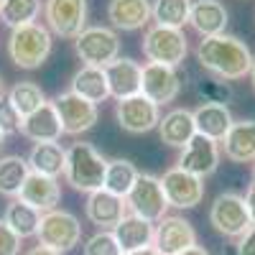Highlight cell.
Segmentation results:
<instances>
[{
  "label": "cell",
  "mask_w": 255,
  "mask_h": 255,
  "mask_svg": "<svg viewBox=\"0 0 255 255\" xmlns=\"http://www.w3.org/2000/svg\"><path fill=\"white\" fill-rule=\"evenodd\" d=\"M20 118L13 105L8 102V97H0V133L3 135H13V133H20Z\"/></svg>",
  "instance_id": "d590c367"
},
{
  "label": "cell",
  "mask_w": 255,
  "mask_h": 255,
  "mask_svg": "<svg viewBox=\"0 0 255 255\" xmlns=\"http://www.w3.org/2000/svg\"><path fill=\"white\" fill-rule=\"evenodd\" d=\"M84 215L92 225H97L100 230H115L123 217L128 215V204L123 197H115L110 191H92L87 194V204H84Z\"/></svg>",
  "instance_id": "e0dca14e"
},
{
  "label": "cell",
  "mask_w": 255,
  "mask_h": 255,
  "mask_svg": "<svg viewBox=\"0 0 255 255\" xmlns=\"http://www.w3.org/2000/svg\"><path fill=\"white\" fill-rule=\"evenodd\" d=\"M225 158L232 163H253L255 161V120H235L222 140Z\"/></svg>",
  "instance_id": "44dd1931"
},
{
  "label": "cell",
  "mask_w": 255,
  "mask_h": 255,
  "mask_svg": "<svg viewBox=\"0 0 255 255\" xmlns=\"http://www.w3.org/2000/svg\"><path fill=\"white\" fill-rule=\"evenodd\" d=\"M176 163H179L181 171L194 174L199 179H207V176L215 174L217 166H220V145L197 133L181 148V156H179Z\"/></svg>",
  "instance_id": "5bb4252c"
},
{
  "label": "cell",
  "mask_w": 255,
  "mask_h": 255,
  "mask_svg": "<svg viewBox=\"0 0 255 255\" xmlns=\"http://www.w3.org/2000/svg\"><path fill=\"white\" fill-rule=\"evenodd\" d=\"M253 163H255V161H253ZM253 176H255V166H253Z\"/></svg>",
  "instance_id": "bcb514c9"
},
{
  "label": "cell",
  "mask_w": 255,
  "mask_h": 255,
  "mask_svg": "<svg viewBox=\"0 0 255 255\" xmlns=\"http://www.w3.org/2000/svg\"><path fill=\"white\" fill-rule=\"evenodd\" d=\"M197 245V230L186 217L166 215L153 227V248L161 255H179Z\"/></svg>",
  "instance_id": "7c38bea8"
},
{
  "label": "cell",
  "mask_w": 255,
  "mask_h": 255,
  "mask_svg": "<svg viewBox=\"0 0 255 255\" xmlns=\"http://www.w3.org/2000/svg\"><path fill=\"white\" fill-rule=\"evenodd\" d=\"M38 245H46L56 253H69L79 245L82 240V225L79 220L67 209H51L46 215H41V225H38Z\"/></svg>",
  "instance_id": "52a82bcc"
},
{
  "label": "cell",
  "mask_w": 255,
  "mask_h": 255,
  "mask_svg": "<svg viewBox=\"0 0 255 255\" xmlns=\"http://www.w3.org/2000/svg\"><path fill=\"white\" fill-rule=\"evenodd\" d=\"M143 56L151 64H163V67H181L186 54H189V44L184 31L176 28H163V26H148L140 41Z\"/></svg>",
  "instance_id": "277c9868"
},
{
  "label": "cell",
  "mask_w": 255,
  "mask_h": 255,
  "mask_svg": "<svg viewBox=\"0 0 255 255\" xmlns=\"http://www.w3.org/2000/svg\"><path fill=\"white\" fill-rule=\"evenodd\" d=\"M20 135H26L33 143H56L64 135V130L54 102H44L36 113L20 120Z\"/></svg>",
  "instance_id": "ac0fdd59"
},
{
  "label": "cell",
  "mask_w": 255,
  "mask_h": 255,
  "mask_svg": "<svg viewBox=\"0 0 255 255\" xmlns=\"http://www.w3.org/2000/svg\"><path fill=\"white\" fill-rule=\"evenodd\" d=\"M125 204L130 209V215L151 222V225L161 222L166 217V209H168L161 179L153 176V174H138L133 189L128 191V197H125Z\"/></svg>",
  "instance_id": "8992f818"
},
{
  "label": "cell",
  "mask_w": 255,
  "mask_h": 255,
  "mask_svg": "<svg viewBox=\"0 0 255 255\" xmlns=\"http://www.w3.org/2000/svg\"><path fill=\"white\" fill-rule=\"evenodd\" d=\"M51 54V31L41 23L13 28L8 36V56L20 69H38Z\"/></svg>",
  "instance_id": "3957f363"
},
{
  "label": "cell",
  "mask_w": 255,
  "mask_h": 255,
  "mask_svg": "<svg viewBox=\"0 0 255 255\" xmlns=\"http://www.w3.org/2000/svg\"><path fill=\"white\" fill-rule=\"evenodd\" d=\"M250 79H253V87H255V56H253V69H250Z\"/></svg>",
  "instance_id": "7bdbcfd3"
},
{
  "label": "cell",
  "mask_w": 255,
  "mask_h": 255,
  "mask_svg": "<svg viewBox=\"0 0 255 255\" xmlns=\"http://www.w3.org/2000/svg\"><path fill=\"white\" fill-rule=\"evenodd\" d=\"M245 204H248V212H250V222L255 225V181L245 191Z\"/></svg>",
  "instance_id": "f35d334b"
},
{
  "label": "cell",
  "mask_w": 255,
  "mask_h": 255,
  "mask_svg": "<svg viewBox=\"0 0 255 255\" xmlns=\"http://www.w3.org/2000/svg\"><path fill=\"white\" fill-rule=\"evenodd\" d=\"M194 54L202 69H207L209 74H215L217 79H225V82L243 79L253 69L250 46L243 38L230 36V33L202 38Z\"/></svg>",
  "instance_id": "6da1fadb"
},
{
  "label": "cell",
  "mask_w": 255,
  "mask_h": 255,
  "mask_svg": "<svg viewBox=\"0 0 255 255\" xmlns=\"http://www.w3.org/2000/svg\"><path fill=\"white\" fill-rule=\"evenodd\" d=\"M46 28L61 38H77L87 28V0H46Z\"/></svg>",
  "instance_id": "9c48e42d"
},
{
  "label": "cell",
  "mask_w": 255,
  "mask_h": 255,
  "mask_svg": "<svg viewBox=\"0 0 255 255\" xmlns=\"http://www.w3.org/2000/svg\"><path fill=\"white\" fill-rule=\"evenodd\" d=\"M158 179H161V186H163L168 207L194 209L197 204H202V199H204V179L181 171L179 166L168 168V171L163 176H158Z\"/></svg>",
  "instance_id": "8fae6325"
},
{
  "label": "cell",
  "mask_w": 255,
  "mask_h": 255,
  "mask_svg": "<svg viewBox=\"0 0 255 255\" xmlns=\"http://www.w3.org/2000/svg\"><path fill=\"white\" fill-rule=\"evenodd\" d=\"M20 253V238L0 220V255H18Z\"/></svg>",
  "instance_id": "8d00e7d4"
},
{
  "label": "cell",
  "mask_w": 255,
  "mask_h": 255,
  "mask_svg": "<svg viewBox=\"0 0 255 255\" xmlns=\"http://www.w3.org/2000/svg\"><path fill=\"white\" fill-rule=\"evenodd\" d=\"M179 255H209V250H204L202 245H194V248H189V250H184Z\"/></svg>",
  "instance_id": "60d3db41"
},
{
  "label": "cell",
  "mask_w": 255,
  "mask_h": 255,
  "mask_svg": "<svg viewBox=\"0 0 255 255\" xmlns=\"http://www.w3.org/2000/svg\"><path fill=\"white\" fill-rule=\"evenodd\" d=\"M28 174L31 168L23 156H3L0 158V194L15 199L20 194V189H23Z\"/></svg>",
  "instance_id": "f1b7e54d"
},
{
  "label": "cell",
  "mask_w": 255,
  "mask_h": 255,
  "mask_svg": "<svg viewBox=\"0 0 255 255\" xmlns=\"http://www.w3.org/2000/svg\"><path fill=\"white\" fill-rule=\"evenodd\" d=\"M191 115H194L197 133L209 138V140H215V143H222L227 130L232 128V123H235L227 105H217V102H202Z\"/></svg>",
  "instance_id": "ffe728a7"
},
{
  "label": "cell",
  "mask_w": 255,
  "mask_h": 255,
  "mask_svg": "<svg viewBox=\"0 0 255 255\" xmlns=\"http://www.w3.org/2000/svg\"><path fill=\"white\" fill-rule=\"evenodd\" d=\"M235 253H238V255H255V225H250L245 235L238 238Z\"/></svg>",
  "instance_id": "74e56055"
},
{
  "label": "cell",
  "mask_w": 255,
  "mask_h": 255,
  "mask_svg": "<svg viewBox=\"0 0 255 255\" xmlns=\"http://www.w3.org/2000/svg\"><path fill=\"white\" fill-rule=\"evenodd\" d=\"M108 20L118 31H140L151 20V0H110Z\"/></svg>",
  "instance_id": "603a6c76"
},
{
  "label": "cell",
  "mask_w": 255,
  "mask_h": 255,
  "mask_svg": "<svg viewBox=\"0 0 255 255\" xmlns=\"http://www.w3.org/2000/svg\"><path fill=\"white\" fill-rule=\"evenodd\" d=\"M3 145H5V135H3V133H0V148H3Z\"/></svg>",
  "instance_id": "ee69618b"
},
{
  "label": "cell",
  "mask_w": 255,
  "mask_h": 255,
  "mask_svg": "<svg viewBox=\"0 0 255 255\" xmlns=\"http://www.w3.org/2000/svg\"><path fill=\"white\" fill-rule=\"evenodd\" d=\"M209 225L225 238H243L250 222V212L245 204V197L238 191H222L215 197L209 207Z\"/></svg>",
  "instance_id": "ba28073f"
},
{
  "label": "cell",
  "mask_w": 255,
  "mask_h": 255,
  "mask_svg": "<svg viewBox=\"0 0 255 255\" xmlns=\"http://www.w3.org/2000/svg\"><path fill=\"white\" fill-rule=\"evenodd\" d=\"M115 120L125 133L140 135V133H148V130H153V128H158L161 110H158V105L151 102L145 95H135V97L120 100L115 105Z\"/></svg>",
  "instance_id": "30bf717a"
},
{
  "label": "cell",
  "mask_w": 255,
  "mask_h": 255,
  "mask_svg": "<svg viewBox=\"0 0 255 255\" xmlns=\"http://www.w3.org/2000/svg\"><path fill=\"white\" fill-rule=\"evenodd\" d=\"M84 255H123L113 230H100L84 243Z\"/></svg>",
  "instance_id": "836d02e7"
},
{
  "label": "cell",
  "mask_w": 255,
  "mask_h": 255,
  "mask_svg": "<svg viewBox=\"0 0 255 255\" xmlns=\"http://www.w3.org/2000/svg\"><path fill=\"white\" fill-rule=\"evenodd\" d=\"M138 168L135 163H130L128 158H113L108 161V171H105V191H110L115 197H128V191L133 189L135 179H138Z\"/></svg>",
  "instance_id": "f546056e"
},
{
  "label": "cell",
  "mask_w": 255,
  "mask_h": 255,
  "mask_svg": "<svg viewBox=\"0 0 255 255\" xmlns=\"http://www.w3.org/2000/svg\"><path fill=\"white\" fill-rule=\"evenodd\" d=\"M26 255H61V253H56V250H51V248H46V245H33Z\"/></svg>",
  "instance_id": "ab89813d"
},
{
  "label": "cell",
  "mask_w": 255,
  "mask_h": 255,
  "mask_svg": "<svg viewBox=\"0 0 255 255\" xmlns=\"http://www.w3.org/2000/svg\"><path fill=\"white\" fill-rule=\"evenodd\" d=\"M8 102L13 105V110L20 118H28L31 113H36L41 105L46 102V95L33 82H18L15 87H10V92H8Z\"/></svg>",
  "instance_id": "d6a6232c"
},
{
  "label": "cell",
  "mask_w": 255,
  "mask_h": 255,
  "mask_svg": "<svg viewBox=\"0 0 255 255\" xmlns=\"http://www.w3.org/2000/svg\"><path fill=\"white\" fill-rule=\"evenodd\" d=\"M189 13H191V0H156L151 5V18L156 20V26L163 28L181 31L189 23Z\"/></svg>",
  "instance_id": "4dcf8cb0"
},
{
  "label": "cell",
  "mask_w": 255,
  "mask_h": 255,
  "mask_svg": "<svg viewBox=\"0 0 255 255\" xmlns=\"http://www.w3.org/2000/svg\"><path fill=\"white\" fill-rule=\"evenodd\" d=\"M74 51L82 59V67L105 69L120 56V38L108 26H90L74 38Z\"/></svg>",
  "instance_id": "5b68a950"
},
{
  "label": "cell",
  "mask_w": 255,
  "mask_h": 255,
  "mask_svg": "<svg viewBox=\"0 0 255 255\" xmlns=\"http://www.w3.org/2000/svg\"><path fill=\"white\" fill-rule=\"evenodd\" d=\"M158 135L166 145L171 148H184L191 138L197 135V128H194V115L186 108H176L171 113H166L158 123Z\"/></svg>",
  "instance_id": "cb8c5ba5"
},
{
  "label": "cell",
  "mask_w": 255,
  "mask_h": 255,
  "mask_svg": "<svg viewBox=\"0 0 255 255\" xmlns=\"http://www.w3.org/2000/svg\"><path fill=\"white\" fill-rule=\"evenodd\" d=\"M199 95L204 97V102L227 105V100L232 97V90L227 87L225 79H202L199 82Z\"/></svg>",
  "instance_id": "e575fe53"
},
{
  "label": "cell",
  "mask_w": 255,
  "mask_h": 255,
  "mask_svg": "<svg viewBox=\"0 0 255 255\" xmlns=\"http://www.w3.org/2000/svg\"><path fill=\"white\" fill-rule=\"evenodd\" d=\"M105 77H108V84H110V97H115L118 102L140 95L143 67L135 59L118 56L113 64L105 67Z\"/></svg>",
  "instance_id": "2e32d148"
},
{
  "label": "cell",
  "mask_w": 255,
  "mask_h": 255,
  "mask_svg": "<svg viewBox=\"0 0 255 255\" xmlns=\"http://www.w3.org/2000/svg\"><path fill=\"white\" fill-rule=\"evenodd\" d=\"M0 97H3V77H0Z\"/></svg>",
  "instance_id": "f6af8a7d"
},
{
  "label": "cell",
  "mask_w": 255,
  "mask_h": 255,
  "mask_svg": "<svg viewBox=\"0 0 255 255\" xmlns=\"http://www.w3.org/2000/svg\"><path fill=\"white\" fill-rule=\"evenodd\" d=\"M153 227L156 225L145 222L135 215H125L123 222L113 230V235H115L123 255H128V253H135V250H143V248L153 245Z\"/></svg>",
  "instance_id": "d4e9b609"
},
{
  "label": "cell",
  "mask_w": 255,
  "mask_h": 255,
  "mask_svg": "<svg viewBox=\"0 0 255 255\" xmlns=\"http://www.w3.org/2000/svg\"><path fill=\"white\" fill-rule=\"evenodd\" d=\"M128 255H161V253H158V250H156V248L151 245V248H143V250H135V253H128Z\"/></svg>",
  "instance_id": "b9f144b4"
},
{
  "label": "cell",
  "mask_w": 255,
  "mask_h": 255,
  "mask_svg": "<svg viewBox=\"0 0 255 255\" xmlns=\"http://www.w3.org/2000/svg\"><path fill=\"white\" fill-rule=\"evenodd\" d=\"M181 92V79L179 72L163 64H151L148 61L143 67V79H140V95H145L158 108L166 102H174Z\"/></svg>",
  "instance_id": "9a60e30c"
},
{
  "label": "cell",
  "mask_w": 255,
  "mask_h": 255,
  "mask_svg": "<svg viewBox=\"0 0 255 255\" xmlns=\"http://www.w3.org/2000/svg\"><path fill=\"white\" fill-rule=\"evenodd\" d=\"M72 90L77 97L87 100L92 105H100L110 97V84H108V77H105V69H97V67H82L74 72L72 77Z\"/></svg>",
  "instance_id": "484cf974"
},
{
  "label": "cell",
  "mask_w": 255,
  "mask_h": 255,
  "mask_svg": "<svg viewBox=\"0 0 255 255\" xmlns=\"http://www.w3.org/2000/svg\"><path fill=\"white\" fill-rule=\"evenodd\" d=\"M105 171H108V158H105L92 143H74L67 148V163H64V179L77 191L92 194L105 186Z\"/></svg>",
  "instance_id": "7a4b0ae2"
},
{
  "label": "cell",
  "mask_w": 255,
  "mask_h": 255,
  "mask_svg": "<svg viewBox=\"0 0 255 255\" xmlns=\"http://www.w3.org/2000/svg\"><path fill=\"white\" fill-rule=\"evenodd\" d=\"M54 108L59 113L61 120V130L67 135H79V133H87L95 128L100 113H97V105L87 102L77 97L74 92H61L54 100Z\"/></svg>",
  "instance_id": "4fadbf2b"
},
{
  "label": "cell",
  "mask_w": 255,
  "mask_h": 255,
  "mask_svg": "<svg viewBox=\"0 0 255 255\" xmlns=\"http://www.w3.org/2000/svg\"><path fill=\"white\" fill-rule=\"evenodd\" d=\"M5 225L15 232V235L23 240V238H33L38 232V225H41V212L33 209L31 204L20 202L18 197L5 207V215H3Z\"/></svg>",
  "instance_id": "83f0119b"
},
{
  "label": "cell",
  "mask_w": 255,
  "mask_h": 255,
  "mask_svg": "<svg viewBox=\"0 0 255 255\" xmlns=\"http://www.w3.org/2000/svg\"><path fill=\"white\" fill-rule=\"evenodd\" d=\"M230 13L220 0H194L189 13V23L194 26V31L207 38V36H220L227 28Z\"/></svg>",
  "instance_id": "7402d4cb"
},
{
  "label": "cell",
  "mask_w": 255,
  "mask_h": 255,
  "mask_svg": "<svg viewBox=\"0 0 255 255\" xmlns=\"http://www.w3.org/2000/svg\"><path fill=\"white\" fill-rule=\"evenodd\" d=\"M0 3H3V0H0Z\"/></svg>",
  "instance_id": "7dc6e473"
},
{
  "label": "cell",
  "mask_w": 255,
  "mask_h": 255,
  "mask_svg": "<svg viewBox=\"0 0 255 255\" xmlns=\"http://www.w3.org/2000/svg\"><path fill=\"white\" fill-rule=\"evenodd\" d=\"M20 202H26L31 204L33 209H38L41 215H46V212L56 209L59 199H61V186L56 179L51 176H44V174H28L23 189H20V194H18Z\"/></svg>",
  "instance_id": "d6986e66"
},
{
  "label": "cell",
  "mask_w": 255,
  "mask_h": 255,
  "mask_svg": "<svg viewBox=\"0 0 255 255\" xmlns=\"http://www.w3.org/2000/svg\"><path fill=\"white\" fill-rule=\"evenodd\" d=\"M26 161H28V168L33 174H44V176L56 179V176L64 174L67 148H61L59 143H33Z\"/></svg>",
  "instance_id": "4316f807"
},
{
  "label": "cell",
  "mask_w": 255,
  "mask_h": 255,
  "mask_svg": "<svg viewBox=\"0 0 255 255\" xmlns=\"http://www.w3.org/2000/svg\"><path fill=\"white\" fill-rule=\"evenodd\" d=\"M38 13H41V0H3L0 3V20L8 28L36 23Z\"/></svg>",
  "instance_id": "1f68e13d"
}]
</instances>
